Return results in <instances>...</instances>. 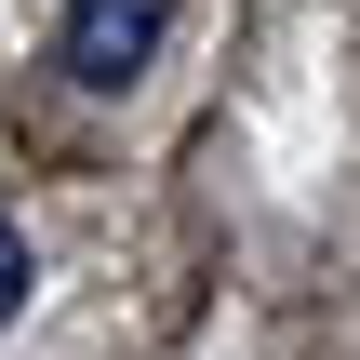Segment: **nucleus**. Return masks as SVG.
Returning <instances> with one entry per match:
<instances>
[{"label":"nucleus","mask_w":360,"mask_h":360,"mask_svg":"<svg viewBox=\"0 0 360 360\" xmlns=\"http://www.w3.org/2000/svg\"><path fill=\"white\" fill-rule=\"evenodd\" d=\"M160 27H174V0H67L53 67H67L80 94H134V80H147V53H160Z\"/></svg>","instance_id":"f257e3e1"},{"label":"nucleus","mask_w":360,"mask_h":360,"mask_svg":"<svg viewBox=\"0 0 360 360\" xmlns=\"http://www.w3.org/2000/svg\"><path fill=\"white\" fill-rule=\"evenodd\" d=\"M27 281H40V267H27V240H13V227H0V321H13V307H27Z\"/></svg>","instance_id":"f03ea898"}]
</instances>
